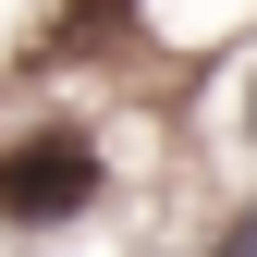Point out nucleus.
<instances>
[{
    "label": "nucleus",
    "mask_w": 257,
    "mask_h": 257,
    "mask_svg": "<svg viewBox=\"0 0 257 257\" xmlns=\"http://www.w3.org/2000/svg\"><path fill=\"white\" fill-rule=\"evenodd\" d=\"M86 196H98V135L49 122V135L0 147V220H74Z\"/></svg>",
    "instance_id": "1"
},
{
    "label": "nucleus",
    "mask_w": 257,
    "mask_h": 257,
    "mask_svg": "<svg viewBox=\"0 0 257 257\" xmlns=\"http://www.w3.org/2000/svg\"><path fill=\"white\" fill-rule=\"evenodd\" d=\"M245 135H257V98H245Z\"/></svg>",
    "instance_id": "3"
},
{
    "label": "nucleus",
    "mask_w": 257,
    "mask_h": 257,
    "mask_svg": "<svg viewBox=\"0 0 257 257\" xmlns=\"http://www.w3.org/2000/svg\"><path fill=\"white\" fill-rule=\"evenodd\" d=\"M208 257H257V208H245V220H233V233H220V245H208Z\"/></svg>",
    "instance_id": "2"
}]
</instances>
